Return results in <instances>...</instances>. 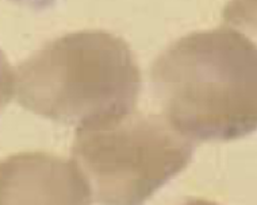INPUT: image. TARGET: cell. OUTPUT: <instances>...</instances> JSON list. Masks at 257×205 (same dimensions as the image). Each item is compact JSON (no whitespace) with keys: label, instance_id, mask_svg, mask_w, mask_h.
Wrapping results in <instances>:
<instances>
[{"label":"cell","instance_id":"1","mask_svg":"<svg viewBox=\"0 0 257 205\" xmlns=\"http://www.w3.org/2000/svg\"><path fill=\"white\" fill-rule=\"evenodd\" d=\"M161 115L192 142H229L257 126V49L234 27L191 32L151 72Z\"/></svg>","mask_w":257,"mask_h":205},{"label":"cell","instance_id":"2","mask_svg":"<svg viewBox=\"0 0 257 205\" xmlns=\"http://www.w3.org/2000/svg\"><path fill=\"white\" fill-rule=\"evenodd\" d=\"M140 90L130 46L102 30L50 40L14 69V96L25 110L76 127L134 111Z\"/></svg>","mask_w":257,"mask_h":205},{"label":"cell","instance_id":"3","mask_svg":"<svg viewBox=\"0 0 257 205\" xmlns=\"http://www.w3.org/2000/svg\"><path fill=\"white\" fill-rule=\"evenodd\" d=\"M194 146L163 115L134 110L77 126L71 160L92 202L136 205L186 169Z\"/></svg>","mask_w":257,"mask_h":205},{"label":"cell","instance_id":"4","mask_svg":"<svg viewBox=\"0 0 257 205\" xmlns=\"http://www.w3.org/2000/svg\"><path fill=\"white\" fill-rule=\"evenodd\" d=\"M0 204H92L72 162L44 152H22L0 162Z\"/></svg>","mask_w":257,"mask_h":205},{"label":"cell","instance_id":"5","mask_svg":"<svg viewBox=\"0 0 257 205\" xmlns=\"http://www.w3.org/2000/svg\"><path fill=\"white\" fill-rule=\"evenodd\" d=\"M14 96V69L0 49V111L7 106Z\"/></svg>","mask_w":257,"mask_h":205}]
</instances>
